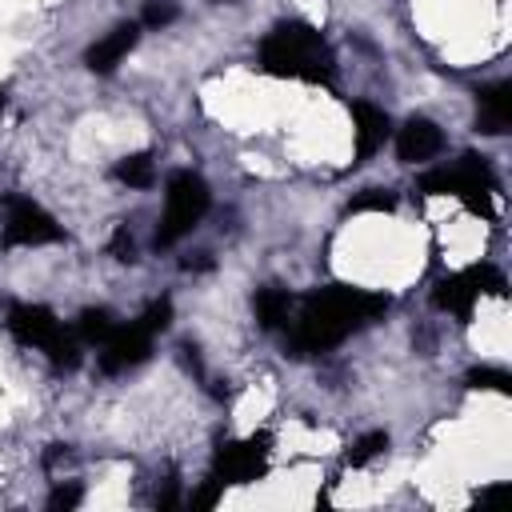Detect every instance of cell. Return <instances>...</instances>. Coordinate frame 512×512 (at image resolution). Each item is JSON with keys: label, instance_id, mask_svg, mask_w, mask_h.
Returning a JSON list of instances; mask_svg holds the SVG:
<instances>
[{"label": "cell", "instance_id": "9c48e42d", "mask_svg": "<svg viewBox=\"0 0 512 512\" xmlns=\"http://www.w3.org/2000/svg\"><path fill=\"white\" fill-rule=\"evenodd\" d=\"M152 352V332L136 320L128 328H116L108 340H104V352H100V372L116 376V372H128L136 364H144Z\"/></svg>", "mask_w": 512, "mask_h": 512}, {"label": "cell", "instance_id": "4fadbf2b", "mask_svg": "<svg viewBox=\"0 0 512 512\" xmlns=\"http://www.w3.org/2000/svg\"><path fill=\"white\" fill-rule=\"evenodd\" d=\"M352 128H356V164H364L372 152L384 148L388 140V112L368 104V100H352Z\"/></svg>", "mask_w": 512, "mask_h": 512}, {"label": "cell", "instance_id": "7402d4cb", "mask_svg": "<svg viewBox=\"0 0 512 512\" xmlns=\"http://www.w3.org/2000/svg\"><path fill=\"white\" fill-rule=\"evenodd\" d=\"M140 324L156 336V332H164L168 324H172V300L168 296H160V300H152L148 308H144V316H140Z\"/></svg>", "mask_w": 512, "mask_h": 512}, {"label": "cell", "instance_id": "8fae6325", "mask_svg": "<svg viewBox=\"0 0 512 512\" xmlns=\"http://www.w3.org/2000/svg\"><path fill=\"white\" fill-rule=\"evenodd\" d=\"M440 148H444V132H440L428 116H412V120H404V128L396 132V156H400L404 164L432 160Z\"/></svg>", "mask_w": 512, "mask_h": 512}, {"label": "cell", "instance_id": "ffe728a7", "mask_svg": "<svg viewBox=\"0 0 512 512\" xmlns=\"http://www.w3.org/2000/svg\"><path fill=\"white\" fill-rule=\"evenodd\" d=\"M464 384L468 388H492V392H504V396L512 392V376L504 368H472Z\"/></svg>", "mask_w": 512, "mask_h": 512}, {"label": "cell", "instance_id": "7a4b0ae2", "mask_svg": "<svg viewBox=\"0 0 512 512\" xmlns=\"http://www.w3.org/2000/svg\"><path fill=\"white\" fill-rule=\"evenodd\" d=\"M260 68L272 76H292V80H308V84L336 80V56H332L328 40L304 20H280L260 40Z\"/></svg>", "mask_w": 512, "mask_h": 512}, {"label": "cell", "instance_id": "e0dca14e", "mask_svg": "<svg viewBox=\"0 0 512 512\" xmlns=\"http://www.w3.org/2000/svg\"><path fill=\"white\" fill-rule=\"evenodd\" d=\"M384 448H388V432H384V428H376V432H364V436H360V440L348 448V456H344V460H348L352 468H360V464L376 460Z\"/></svg>", "mask_w": 512, "mask_h": 512}, {"label": "cell", "instance_id": "5b68a950", "mask_svg": "<svg viewBox=\"0 0 512 512\" xmlns=\"http://www.w3.org/2000/svg\"><path fill=\"white\" fill-rule=\"evenodd\" d=\"M480 292H492V296H504V276L492 268V264H472L464 272H452L444 276L436 288H432V304L440 312H452L460 320L472 316V304L480 300Z\"/></svg>", "mask_w": 512, "mask_h": 512}, {"label": "cell", "instance_id": "30bf717a", "mask_svg": "<svg viewBox=\"0 0 512 512\" xmlns=\"http://www.w3.org/2000/svg\"><path fill=\"white\" fill-rule=\"evenodd\" d=\"M512 124V80L484 84L476 92V128L484 136H504Z\"/></svg>", "mask_w": 512, "mask_h": 512}, {"label": "cell", "instance_id": "d6986e66", "mask_svg": "<svg viewBox=\"0 0 512 512\" xmlns=\"http://www.w3.org/2000/svg\"><path fill=\"white\" fill-rule=\"evenodd\" d=\"M176 16H180L176 0H148L144 12H140V28H168Z\"/></svg>", "mask_w": 512, "mask_h": 512}, {"label": "cell", "instance_id": "6da1fadb", "mask_svg": "<svg viewBox=\"0 0 512 512\" xmlns=\"http://www.w3.org/2000/svg\"><path fill=\"white\" fill-rule=\"evenodd\" d=\"M384 312H388L384 292H368V288H352V284L316 288L300 304V316H296L292 336H288V352L292 356L328 352V348H336L340 340H348L356 328L372 324Z\"/></svg>", "mask_w": 512, "mask_h": 512}, {"label": "cell", "instance_id": "5bb4252c", "mask_svg": "<svg viewBox=\"0 0 512 512\" xmlns=\"http://www.w3.org/2000/svg\"><path fill=\"white\" fill-rule=\"evenodd\" d=\"M252 308H256L260 328H280L288 320V312H292V296L284 288H260L252 296Z\"/></svg>", "mask_w": 512, "mask_h": 512}, {"label": "cell", "instance_id": "9a60e30c", "mask_svg": "<svg viewBox=\"0 0 512 512\" xmlns=\"http://www.w3.org/2000/svg\"><path fill=\"white\" fill-rule=\"evenodd\" d=\"M116 180L128 184V188H148L156 180V160L148 152H136V156H124L116 164Z\"/></svg>", "mask_w": 512, "mask_h": 512}, {"label": "cell", "instance_id": "83f0119b", "mask_svg": "<svg viewBox=\"0 0 512 512\" xmlns=\"http://www.w3.org/2000/svg\"><path fill=\"white\" fill-rule=\"evenodd\" d=\"M216 4H232V0H216Z\"/></svg>", "mask_w": 512, "mask_h": 512}, {"label": "cell", "instance_id": "484cf974", "mask_svg": "<svg viewBox=\"0 0 512 512\" xmlns=\"http://www.w3.org/2000/svg\"><path fill=\"white\" fill-rule=\"evenodd\" d=\"M184 268L188 272H204V268H212V260H208V252H196V260H184Z\"/></svg>", "mask_w": 512, "mask_h": 512}, {"label": "cell", "instance_id": "8992f818", "mask_svg": "<svg viewBox=\"0 0 512 512\" xmlns=\"http://www.w3.org/2000/svg\"><path fill=\"white\" fill-rule=\"evenodd\" d=\"M64 240V228L32 200V196H4V244L12 248H36V244H56Z\"/></svg>", "mask_w": 512, "mask_h": 512}, {"label": "cell", "instance_id": "52a82bcc", "mask_svg": "<svg viewBox=\"0 0 512 512\" xmlns=\"http://www.w3.org/2000/svg\"><path fill=\"white\" fill-rule=\"evenodd\" d=\"M268 452H272V436L268 432H252L244 440H220L212 476L224 480V484H248L256 476H264Z\"/></svg>", "mask_w": 512, "mask_h": 512}, {"label": "cell", "instance_id": "4316f807", "mask_svg": "<svg viewBox=\"0 0 512 512\" xmlns=\"http://www.w3.org/2000/svg\"><path fill=\"white\" fill-rule=\"evenodd\" d=\"M4 104H8V92H4V88H0V112H4Z\"/></svg>", "mask_w": 512, "mask_h": 512}, {"label": "cell", "instance_id": "7c38bea8", "mask_svg": "<svg viewBox=\"0 0 512 512\" xmlns=\"http://www.w3.org/2000/svg\"><path fill=\"white\" fill-rule=\"evenodd\" d=\"M136 40H140V20H124V24H116L108 36H100V40L84 52V64H88L92 72H112V68L136 48Z\"/></svg>", "mask_w": 512, "mask_h": 512}, {"label": "cell", "instance_id": "2e32d148", "mask_svg": "<svg viewBox=\"0 0 512 512\" xmlns=\"http://www.w3.org/2000/svg\"><path fill=\"white\" fill-rule=\"evenodd\" d=\"M112 332H116V324H112V312H108V308H84L80 320H76V336L88 340V344L108 340Z\"/></svg>", "mask_w": 512, "mask_h": 512}, {"label": "cell", "instance_id": "ac0fdd59", "mask_svg": "<svg viewBox=\"0 0 512 512\" xmlns=\"http://www.w3.org/2000/svg\"><path fill=\"white\" fill-rule=\"evenodd\" d=\"M396 208V196L388 188H364L360 196L348 200V212H392Z\"/></svg>", "mask_w": 512, "mask_h": 512}, {"label": "cell", "instance_id": "d4e9b609", "mask_svg": "<svg viewBox=\"0 0 512 512\" xmlns=\"http://www.w3.org/2000/svg\"><path fill=\"white\" fill-rule=\"evenodd\" d=\"M108 252H112L116 260H136V244H132V232H128V228H116V232H112V244H108Z\"/></svg>", "mask_w": 512, "mask_h": 512}, {"label": "cell", "instance_id": "277c9868", "mask_svg": "<svg viewBox=\"0 0 512 512\" xmlns=\"http://www.w3.org/2000/svg\"><path fill=\"white\" fill-rule=\"evenodd\" d=\"M8 332L20 344H28V348H44L56 368H76L80 364L76 336L64 332V324L56 320V312L44 308V304H12L8 308Z\"/></svg>", "mask_w": 512, "mask_h": 512}, {"label": "cell", "instance_id": "3957f363", "mask_svg": "<svg viewBox=\"0 0 512 512\" xmlns=\"http://www.w3.org/2000/svg\"><path fill=\"white\" fill-rule=\"evenodd\" d=\"M208 204H212V192H208L204 176H196L192 168L172 172L164 184V216L156 228V248H172L180 236H188L204 220Z\"/></svg>", "mask_w": 512, "mask_h": 512}, {"label": "cell", "instance_id": "603a6c76", "mask_svg": "<svg viewBox=\"0 0 512 512\" xmlns=\"http://www.w3.org/2000/svg\"><path fill=\"white\" fill-rule=\"evenodd\" d=\"M80 496H84V488H80V484H72V480H68V484H56V488H52V496H48V508H56V512L64 508V512H68V508H76V504H80Z\"/></svg>", "mask_w": 512, "mask_h": 512}, {"label": "cell", "instance_id": "44dd1931", "mask_svg": "<svg viewBox=\"0 0 512 512\" xmlns=\"http://www.w3.org/2000/svg\"><path fill=\"white\" fill-rule=\"evenodd\" d=\"M416 188H420L424 196H452V188H456L452 168H432V172H424Z\"/></svg>", "mask_w": 512, "mask_h": 512}, {"label": "cell", "instance_id": "ba28073f", "mask_svg": "<svg viewBox=\"0 0 512 512\" xmlns=\"http://www.w3.org/2000/svg\"><path fill=\"white\" fill-rule=\"evenodd\" d=\"M452 196H460L468 204V212L476 216H492V188H496V176L488 168V160L480 152H464L456 164H452Z\"/></svg>", "mask_w": 512, "mask_h": 512}, {"label": "cell", "instance_id": "cb8c5ba5", "mask_svg": "<svg viewBox=\"0 0 512 512\" xmlns=\"http://www.w3.org/2000/svg\"><path fill=\"white\" fill-rule=\"evenodd\" d=\"M220 492H224V480H216V476H212V480H208V484L188 500V508H192V512H208V508L220 500Z\"/></svg>", "mask_w": 512, "mask_h": 512}]
</instances>
